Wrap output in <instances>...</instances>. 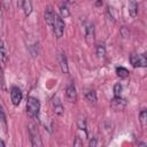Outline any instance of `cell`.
<instances>
[{
    "instance_id": "cell-21",
    "label": "cell",
    "mask_w": 147,
    "mask_h": 147,
    "mask_svg": "<svg viewBox=\"0 0 147 147\" xmlns=\"http://www.w3.org/2000/svg\"><path fill=\"white\" fill-rule=\"evenodd\" d=\"M78 129L79 131H84L86 134H87V130H86V123L84 119H79L78 121Z\"/></svg>"
},
{
    "instance_id": "cell-25",
    "label": "cell",
    "mask_w": 147,
    "mask_h": 147,
    "mask_svg": "<svg viewBox=\"0 0 147 147\" xmlns=\"http://www.w3.org/2000/svg\"><path fill=\"white\" fill-rule=\"evenodd\" d=\"M23 1H24V0H17V6L22 8V5H23Z\"/></svg>"
},
{
    "instance_id": "cell-17",
    "label": "cell",
    "mask_w": 147,
    "mask_h": 147,
    "mask_svg": "<svg viewBox=\"0 0 147 147\" xmlns=\"http://www.w3.org/2000/svg\"><path fill=\"white\" fill-rule=\"evenodd\" d=\"M96 55L99 57H103L106 55V47L103 44H98L96 45Z\"/></svg>"
},
{
    "instance_id": "cell-18",
    "label": "cell",
    "mask_w": 147,
    "mask_h": 147,
    "mask_svg": "<svg viewBox=\"0 0 147 147\" xmlns=\"http://www.w3.org/2000/svg\"><path fill=\"white\" fill-rule=\"evenodd\" d=\"M60 16L62 17V18H65V17H68L69 15H70V11H69V9H68V7L65 6V5H62L61 7H60Z\"/></svg>"
},
{
    "instance_id": "cell-22",
    "label": "cell",
    "mask_w": 147,
    "mask_h": 147,
    "mask_svg": "<svg viewBox=\"0 0 147 147\" xmlns=\"http://www.w3.org/2000/svg\"><path fill=\"white\" fill-rule=\"evenodd\" d=\"M0 87L5 88V79H3V71H2L1 64H0Z\"/></svg>"
},
{
    "instance_id": "cell-7",
    "label": "cell",
    "mask_w": 147,
    "mask_h": 147,
    "mask_svg": "<svg viewBox=\"0 0 147 147\" xmlns=\"http://www.w3.org/2000/svg\"><path fill=\"white\" fill-rule=\"evenodd\" d=\"M57 59H59V63H60L61 71H62L63 74H68L69 68H68V61H67V56H65L64 52H60L59 55H57Z\"/></svg>"
},
{
    "instance_id": "cell-8",
    "label": "cell",
    "mask_w": 147,
    "mask_h": 147,
    "mask_svg": "<svg viewBox=\"0 0 147 147\" xmlns=\"http://www.w3.org/2000/svg\"><path fill=\"white\" fill-rule=\"evenodd\" d=\"M125 106H126V100L121 96H115L111 100V108H114L115 110H122Z\"/></svg>"
},
{
    "instance_id": "cell-10",
    "label": "cell",
    "mask_w": 147,
    "mask_h": 147,
    "mask_svg": "<svg viewBox=\"0 0 147 147\" xmlns=\"http://www.w3.org/2000/svg\"><path fill=\"white\" fill-rule=\"evenodd\" d=\"M84 95H85V99L90 103H93V105L96 103V93H95L94 90H92V88H85L84 90Z\"/></svg>"
},
{
    "instance_id": "cell-15",
    "label": "cell",
    "mask_w": 147,
    "mask_h": 147,
    "mask_svg": "<svg viewBox=\"0 0 147 147\" xmlns=\"http://www.w3.org/2000/svg\"><path fill=\"white\" fill-rule=\"evenodd\" d=\"M116 74L121 78H126L130 75L129 70L126 68H124V67H116Z\"/></svg>"
},
{
    "instance_id": "cell-12",
    "label": "cell",
    "mask_w": 147,
    "mask_h": 147,
    "mask_svg": "<svg viewBox=\"0 0 147 147\" xmlns=\"http://www.w3.org/2000/svg\"><path fill=\"white\" fill-rule=\"evenodd\" d=\"M127 10L131 17H136L138 14V3L136 0H129L127 2Z\"/></svg>"
},
{
    "instance_id": "cell-2",
    "label": "cell",
    "mask_w": 147,
    "mask_h": 147,
    "mask_svg": "<svg viewBox=\"0 0 147 147\" xmlns=\"http://www.w3.org/2000/svg\"><path fill=\"white\" fill-rule=\"evenodd\" d=\"M40 111V102L37 98L29 96L26 101V113L30 117H37Z\"/></svg>"
},
{
    "instance_id": "cell-11",
    "label": "cell",
    "mask_w": 147,
    "mask_h": 147,
    "mask_svg": "<svg viewBox=\"0 0 147 147\" xmlns=\"http://www.w3.org/2000/svg\"><path fill=\"white\" fill-rule=\"evenodd\" d=\"M52 105H53V111L56 115L61 116L63 114V106H62L61 101L59 100V98H54L53 101H52Z\"/></svg>"
},
{
    "instance_id": "cell-27",
    "label": "cell",
    "mask_w": 147,
    "mask_h": 147,
    "mask_svg": "<svg viewBox=\"0 0 147 147\" xmlns=\"http://www.w3.org/2000/svg\"><path fill=\"white\" fill-rule=\"evenodd\" d=\"M3 146H5V142H3V141L0 139V147H3Z\"/></svg>"
},
{
    "instance_id": "cell-3",
    "label": "cell",
    "mask_w": 147,
    "mask_h": 147,
    "mask_svg": "<svg viewBox=\"0 0 147 147\" xmlns=\"http://www.w3.org/2000/svg\"><path fill=\"white\" fill-rule=\"evenodd\" d=\"M130 63L134 68H145L147 65V59H146L145 54L132 53L130 55Z\"/></svg>"
},
{
    "instance_id": "cell-26",
    "label": "cell",
    "mask_w": 147,
    "mask_h": 147,
    "mask_svg": "<svg viewBox=\"0 0 147 147\" xmlns=\"http://www.w3.org/2000/svg\"><path fill=\"white\" fill-rule=\"evenodd\" d=\"M122 34H123V37H126L127 36V33H125V28L124 26L122 28Z\"/></svg>"
},
{
    "instance_id": "cell-20",
    "label": "cell",
    "mask_w": 147,
    "mask_h": 147,
    "mask_svg": "<svg viewBox=\"0 0 147 147\" xmlns=\"http://www.w3.org/2000/svg\"><path fill=\"white\" fill-rule=\"evenodd\" d=\"M139 118H140V123L142 124V126H145L146 125V118H147V111H146V109L141 110V113L139 115Z\"/></svg>"
},
{
    "instance_id": "cell-6",
    "label": "cell",
    "mask_w": 147,
    "mask_h": 147,
    "mask_svg": "<svg viewBox=\"0 0 147 147\" xmlns=\"http://www.w3.org/2000/svg\"><path fill=\"white\" fill-rule=\"evenodd\" d=\"M65 96L68 99L69 102H76L77 101V92H76V87L74 84H69L65 88Z\"/></svg>"
},
{
    "instance_id": "cell-24",
    "label": "cell",
    "mask_w": 147,
    "mask_h": 147,
    "mask_svg": "<svg viewBox=\"0 0 147 147\" xmlns=\"http://www.w3.org/2000/svg\"><path fill=\"white\" fill-rule=\"evenodd\" d=\"M95 145H96V139L94 138L93 140H91V141H90V146H95Z\"/></svg>"
},
{
    "instance_id": "cell-14",
    "label": "cell",
    "mask_w": 147,
    "mask_h": 147,
    "mask_svg": "<svg viewBox=\"0 0 147 147\" xmlns=\"http://www.w3.org/2000/svg\"><path fill=\"white\" fill-rule=\"evenodd\" d=\"M22 9L24 10L25 16H29L32 11V5H31V0H24L23 5H22Z\"/></svg>"
},
{
    "instance_id": "cell-13",
    "label": "cell",
    "mask_w": 147,
    "mask_h": 147,
    "mask_svg": "<svg viewBox=\"0 0 147 147\" xmlns=\"http://www.w3.org/2000/svg\"><path fill=\"white\" fill-rule=\"evenodd\" d=\"M0 57H1V60H2L3 63H6L7 60H8L7 48H6V46H5V44H3L2 40H0Z\"/></svg>"
},
{
    "instance_id": "cell-1",
    "label": "cell",
    "mask_w": 147,
    "mask_h": 147,
    "mask_svg": "<svg viewBox=\"0 0 147 147\" xmlns=\"http://www.w3.org/2000/svg\"><path fill=\"white\" fill-rule=\"evenodd\" d=\"M28 130H29V136H30V141L32 146H42V141L40 138V132L38 130L37 124H34L33 122L29 123L28 125Z\"/></svg>"
},
{
    "instance_id": "cell-4",
    "label": "cell",
    "mask_w": 147,
    "mask_h": 147,
    "mask_svg": "<svg viewBox=\"0 0 147 147\" xmlns=\"http://www.w3.org/2000/svg\"><path fill=\"white\" fill-rule=\"evenodd\" d=\"M53 31L56 38H61L63 36L64 32V22L62 20V17L57 14H55V20H54V24H53Z\"/></svg>"
},
{
    "instance_id": "cell-23",
    "label": "cell",
    "mask_w": 147,
    "mask_h": 147,
    "mask_svg": "<svg viewBox=\"0 0 147 147\" xmlns=\"http://www.w3.org/2000/svg\"><path fill=\"white\" fill-rule=\"evenodd\" d=\"M0 119L6 124V115H5V111H3V109L0 107Z\"/></svg>"
},
{
    "instance_id": "cell-9",
    "label": "cell",
    "mask_w": 147,
    "mask_h": 147,
    "mask_svg": "<svg viewBox=\"0 0 147 147\" xmlns=\"http://www.w3.org/2000/svg\"><path fill=\"white\" fill-rule=\"evenodd\" d=\"M54 20H55V13L52 9V7H47L45 10V21L47 23V25L49 28H53L54 24Z\"/></svg>"
},
{
    "instance_id": "cell-5",
    "label": "cell",
    "mask_w": 147,
    "mask_h": 147,
    "mask_svg": "<svg viewBox=\"0 0 147 147\" xmlns=\"http://www.w3.org/2000/svg\"><path fill=\"white\" fill-rule=\"evenodd\" d=\"M22 98H23V94H22V91L17 87V86H13L10 88V99H11V103L14 106H18L22 101Z\"/></svg>"
},
{
    "instance_id": "cell-16",
    "label": "cell",
    "mask_w": 147,
    "mask_h": 147,
    "mask_svg": "<svg viewBox=\"0 0 147 147\" xmlns=\"http://www.w3.org/2000/svg\"><path fill=\"white\" fill-rule=\"evenodd\" d=\"M85 36L86 38H94V25L93 24H87L85 28Z\"/></svg>"
},
{
    "instance_id": "cell-19",
    "label": "cell",
    "mask_w": 147,
    "mask_h": 147,
    "mask_svg": "<svg viewBox=\"0 0 147 147\" xmlns=\"http://www.w3.org/2000/svg\"><path fill=\"white\" fill-rule=\"evenodd\" d=\"M121 94H122V85L119 83H117L114 86V95L115 96H121Z\"/></svg>"
}]
</instances>
